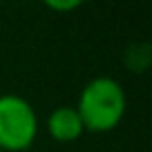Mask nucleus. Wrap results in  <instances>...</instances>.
Returning a JSON list of instances; mask_svg holds the SVG:
<instances>
[{
    "label": "nucleus",
    "instance_id": "3",
    "mask_svg": "<svg viewBox=\"0 0 152 152\" xmlns=\"http://www.w3.org/2000/svg\"><path fill=\"white\" fill-rule=\"evenodd\" d=\"M46 129L52 140L69 144L79 140L86 133V127L75 110V106H58L46 117Z\"/></svg>",
    "mask_w": 152,
    "mask_h": 152
},
{
    "label": "nucleus",
    "instance_id": "1",
    "mask_svg": "<svg viewBox=\"0 0 152 152\" xmlns=\"http://www.w3.org/2000/svg\"><path fill=\"white\" fill-rule=\"evenodd\" d=\"M75 110L86 131L106 133L123 121L127 110V94L115 77L98 75L79 92Z\"/></svg>",
    "mask_w": 152,
    "mask_h": 152
},
{
    "label": "nucleus",
    "instance_id": "2",
    "mask_svg": "<svg viewBox=\"0 0 152 152\" xmlns=\"http://www.w3.org/2000/svg\"><path fill=\"white\" fill-rule=\"evenodd\" d=\"M40 121L34 104L19 94L0 96V150L25 152L38 137Z\"/></svg>",
    "mask_w": 152,
    "mask_h": 152
},
{
    "label": "nucleus",
    "instance_id": "5",
    "mask_svg": "<svg viewBox=\"0 0 152 152\" xmlns=\"http://www.w3.org/2000/svg\"><path fill=\"white\" fill-rule=\"evenodd\" d=\"M0 152H2V150H0Z\"/></svg>",
    "mask_w": 152,
    "mask_h": 152
},
{
    "label": "nucleus",
    "instance_id": "4",
    "mask_svg": "<svg viewBox=\"0 0 152 152\" xmlns=\"http://www.w3.org/2000/svg\"><path fill=\"white\" fill-rule=\"evenodd\" d=\"M44 4L54 13H71L81 7V0H46Z\"/></svg>",
    "mask_w": 152,
    "mask_h": 152
}]
</instances>
